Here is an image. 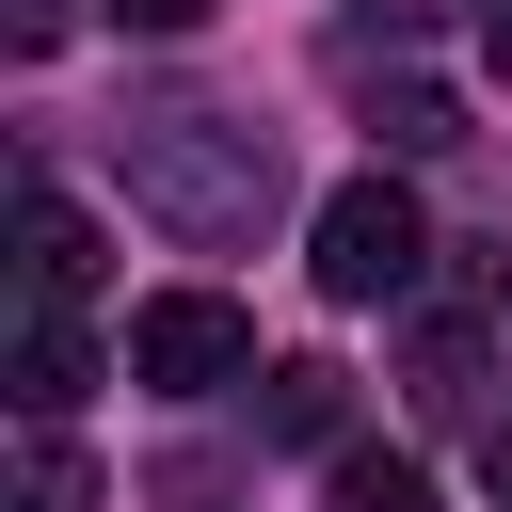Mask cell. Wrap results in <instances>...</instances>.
Instances as JSON below:
<instances>
[{
	"mask_svg": "<svg viewBox=\"0 0 512 512\" xmlns=\"http://www.w3.org/2000/svg\"><path fill=\"white\" fill-rule=\"evenodd\" d=\"M128 384L144 400H224V384H256V320L224 288H160V304H128Z\"/></svg>",
	"mask_w": 512,
	"mask_h": 512,
	"instance_id": "cell-3",
	"label": "cell"
},
{
	"mask_svg": "<svg viewBox=\"0 0 512 512\" xmlns=\"http://www.w3.org/2000/svg\"><path fill=\"white\" fill-rule=\"evenodd\" d=\"M16 512H96V464H80L64 432H32V464H16Z\"/></svg>",
	"mask_w": 512,
	"mask_h": 512,
	"instance_id": "cell-10",
	"label": "cell"
},
{
	"mask_svg": "<svg viewBox=\"0 0 512 512\" xmlns=\"http://www.w3.org/2000/svg\"><path fill=\"white\" fill-rule=\"evenodd\" d=\"M480 368H496V352H480V320H416L400 400H416V416H480Z\"/></svg>",
	"mask_w": 512,
	"mask_h": 512,
	"instance_id": "cell-7",
	"label": "cell"
},
{
	"mask_svg": "<svg viewBox=\"0 0 512 512\" xmlns=\"http://www.w3.org/2000/svg\"><path fill=\"white\" fill-rule=\"evenodd\" d=\"M480 480H496V512H512V416H496V432H480Z\"/></svg>",
	"mask_w": 512,
	"mask_h": 512,
	"instance_id": "cell-14",
	"label": "cell"
},
{
	"mask_svg": "<svg viewBox=\"0 0 512 512\" xmlns=\"http://www.w3.org/2000/svg\"><path fill=\"white\" fill-rule=\"evenodd\" d=\"M368 144H384V160H448V144H464V96H432V80H384V96H368Z\"/></svg>",
	"mask_w": 512,
	"mask_h": 512,
	"instance_id": "cell-9",
	"label": "cell"
},
{
	"mask_svg": "<svg viewBox=\"0 0 512 512\" xmlns=\"http://www.w3.org/2000/svg\"><path fill=\"white\" fill-rule=\"evenodd\" d=\"M480 64H496V80H512V0H496V16H480Z\"/></svg>",
	"mask_w": 512,
	"mask_h": 512,
	"instance_id": "cell-15",
	"label": "cell"
},
{
	"mask_svg": "<svg viewBox=\"0 0 512 512\" xmlns=\"http://www.w3.org/2000/svg\"><path fill=\"white\" fill-rule=\"evenodd\" d=\"M128 32H208V0H112Z\"/></svg>",
	"mask_w": 512,
	"mask_h": 512,
	"instance_id": "cell-13",
	"label": "cell"
},
{
	"mask_svg": "<svg viewBox=\"0 0 512 512\" xmlns=\"http://www.w3.org/2000/svg\"><path fill=\"white\" fill-rule=\"evenodd\" d=\"M384 32H448V16H496V0H368Z\"/></svg>",
	"mask_w": 512,
	"mask_h": 512,
	"instance_id": "cell-12",
	"label": "cell"
},
{
	"mask_svg": "<svg viewBox=\"0 0 512 512\" xmlns=\"http://www.w3.org/2000/svg\"><path fill=\"white\" fill-rule=\"evenodd\" d=\"M64 16H80V0H16V16H0V32H16V64H48V48H64Z\"/></svg>",
	"mask_w": 512,
	"mask_h": 512,
	"instance_id": "cell-11",
	"label": "cell"
},
{
	"mask_svg": "<svg viewBox=\"0 0 512 512\" xmlns=\"http://www.w3.org/2000/svg\"><path fill=\"white\" fill-rule=\"evenodd\" d=\"M320 512H432V464L416 448H336L320 464Z\"/></svg>",
	"mask_w": 512,
	"mask_h": 512,
	"instance_id": "cell-8",
	"label": "cell"
},
{
	"mask_svg": "<svg viewBox=\"0 0 512 512\" xmlns=\"http://www.w3.org/2000/svg\"><path fill=\"white\" fill-rule=\"evenodd\" d=\"M112 176H128V208H144L160 240H192V256H240V240L288 208V144H272L256 112H208V96L128 112V128H112Z\"/></svg>",
	"mask_w": 512,
	"mask_h": 512,
	"instance_id": "cell-1",
	"label": "cell"
},
{
	"mask_svg": "<svg viewBox=\"0 0 512 512\" xmlns=\"http://www.w3.org/2000/svg\"><path fill=\"white\" fill-rule=\"evenodd\" d=\"M432 256H448V240L416 224V192H400L384 160L320 192V256H304V272H320V304H400V288H416Z\"/></svg>",
	"mask_w": 512,
	"mask_h": 512,
	"instance_id": "cell-2",
	"label": "cell"
},
{
	"mask_svg": "<svg viewBox=\"0 0 512 512\" xmlns=\"http://www.w3.org/2000/svg\"><path fill=\"white\" fill-rule=\"evenodd\" d=\"M80 400H96V336H80L64 304H16V416H32V432H64Z\"/></svg>",
	"mask_w": 512,
	"mask_h": 512,
	"instance_id": "cell-5",
	"label": "cell"
},
{
	"mask_svg": "<svg viewBox=\"0 0 512 512\" xmlns=\"http://www.w3.org/2000/svg\"><path fill=\"white\" fill-rule=\"evenodd\" d=\"M96 272H112V240H96V208L32 176V192H16V304H80Z\"/></svg>",
	"mask_w": 512,
	"mask_h": 512,
	"instance_id": "cell-4",
	"label": "cell"
},
{
	"mask_svg": "<svg viewBox=\"0 0 512 512\" xmlns=\"http://www.w3.org/2000/svg\"><path fill=\"white\" fill-rule=\"evenodd\" d=\"M336 416H352V368H320V352L256 368V432H272V448H336Z\"/></svg>",
	"mask_w": 512,
	"mask_h": 512,
	"instance_id": "cell-6",
	"label": "cell"
}]
</instances>
